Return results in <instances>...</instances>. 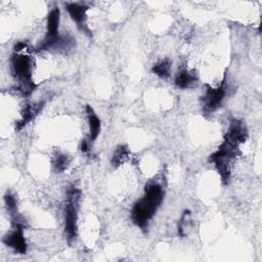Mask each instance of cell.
I'll use <instances>...</instances> for the list:
<instances>
[{"instance_id":"1","label":"cell","mask_w":262,"mask_h":262,"mask_svg":"<svg viewBox=\"0 0 262 262\" xmlns=\"http://www.w3.org/2000/svg\"><path fill=\"white\" fill-rule=\"evenodd\" d=\"M164 189L160 183L150 182L146 184L143 196L134 204L131 210V219L136 226L142 230L147 228L148 222L164 200Z\"/></svg>"},{"instance_id":"2","label":"cell","mask_w":262,"mask_h":262,"mask_svg":"<svg viewBox=\"0 0 262 262\" xmlns=\"http://www.w3.org/2000/svg\"><path fill=\"white\" fill-rule=\"evenodd\" d=\"M10 72L17 81L15 89L24 96H29L36 88L32 79V59L29 55L14 52L10 57Z\"/></svg>"},{"instance_id":"3","label":"cell","mask_w":262,"mask_h":262,"mask_svg":"<svg viewBox=\"0 0 262 262\" xmlns=\"http://www.w3.org/2000/svg\"><path fill=\"white\" fill-rule=\"evenodd\" d=\"M237 144L224 138L218 149L209 158V161L215 165V168L220 175L221 181L224 184H227L230 181L232 165L237 156Z\"/></svg>"},{"instance_id":"4","label":"cell","mask_w":262,"mask_h":262,"mask_svg":"<svg viewBox=\"0 0 262 262\" xmlns=\"http://www.w3.org/2000/svg\"><path fill=\"white\" fill-rule=\"evenodd\" d=\"M81 191L74 185L67 190L64 207V234L69 245H72L78 235V212L80 207Z\"/></svg>"},{"instance_id":"5","label":"cell","mask_w":262,"mask_h":262,"mask_svg":"<svg viewBox=\"0 0 262 262\" xmlns=\"http://www.w3.org/2000/svg\"><path fill=\"white\" fill-rule=\"evenodd\" d=\"M60 19V11L58 7L52 8L47 15L46 34L41 43L36 47V51H47L50 49H60L63 36L59 35L58 27Z\"/></svg>"},{"instance_id":"6","label":"cell","mask_w":262,"mask_h":262,"mask_svg":"<svg viewBox=\"0 0 262 262\" xmlns=\"http://www.w3.org/2000/svg\"><path fill=\"white\" fill-rule=\"evenodd\" d=\"M207 89L205 94L202 96V106L205 114H211L218 110L227 93V84H226V75H224V79L222 84L216 88L210 86L209 84L206 85Z\"/></svg>"},{"instance_id":"7","label":"cell","mask_w":262,"mask_h":262,"mask_svg":"<svg viewBox=\"0 0 262 262\" xmlns=\"http://www.w3.org/2000/svg\"><path fill=\"white\" fill-rule=\"evenodd\" d=\"M24 227H12V230L3 236L2 242L15 253L26 254L28 245L24 235Z\"/></svg>"},{"instance_id":"8","label":"cell","mask_w":262,"mask_h":262,"mask_svg":"<svg viewBox=\"0 0 262 262\" xmlns=\"http://www.w3.org/2000/svg\"><path fill=\"white\" fill-rule=\"evenodd\" d=\"M66 9L69 12L71 18L76 23L77 27L84 32L87 35H91V32L89 31L87 25H86V19H87V10L88 6L81 4V3H66Z\"/></svg>"},{"instance_id":"9","label":"cell","mask_w":262,"mask_h":262,"mask_svg":"<svg viewBox=\"0 0 262 262\" xmlns=\"http://www.w3.org/2000/svg\"><path fill=\"white\" fill-rule=\"evenodd\" d=\"M224 138L228 139L229 141L239 145L244 143L248 138V129L245 123L241 120L233 119L228 127L227 132L224 135Z\"/></svg>"},{"instance_id":"10","label":"cell","mask_w":262,"mask_h":262,"mask_svg":"<svg viewBox=\"0 0 262 262\" xmlns=\"http://www.w3.org/2000/svg\"><path fill=\"white\" fill-rule=\"evenodd\" d=\"M44 106V101H38L35 103H27L23 110L21 118L15 123V130L20 131L26 125L33 121L42 111Z\"/></svg>"},{"instance_id":"11","label":"cell","mask_w":262,"mask_h":262,"mask_svg":"<svg viewBox=\"0 0 262 262\" xmlns=\"http://www.w3.org/2000/svg\"><path fill=\"white\" fill-rule=\"evenodd\" d=\"M86 114H87L89 130H90L88 140L92 142L98 137V135L100 133L101 123H100V119L97 117L94 110L90 105H86Z\"/></svg>"},{"instance_id":"12","label":"cell","mask_w":262,"mask_h":262,"mask_svg":"<svg viewBox=\"0 0 262 262\" xmlns=\"http://www.w3.org/2000/svg\"><path fill=\"white\" fill-rule=\"evenodd\" d=\"M198 81L196 75L186 69L180 70L174 79L175 85L180 89H187L190 88L195 82Z\"/></svg>"},{"instance_id":"13","label":"cell","mask_w":262,"mask_h":262,"mask_svg":"<svg viewBox=\"0 0 262 262\" xmlns=\"http://www.w3.org/2000/svg\"><path fill=\"white\" fill-rule=\"evenodd\" d=\"M171 67H172V62L169 58H165L160 60L159 62H157L151 71L154 74H156L157 76H159L162 79H167L170 76L171 73Z\"/></svg>"},{"instance_id":"14","label":"cell","mask_w":262,"mask_h":262,"mask_svg":"<svg viewBox=\"0 0 262 262\" xmlns=\"http://www.w3.org/2000/svg\"><path fill=\"white\" fill-rule=\"evenodd\" d=\"M129 157V149L126 145H120L116 148V150L113 154L112 157V165L113 167L117 168L121 166L123 163L126 162V160Z\"/></svg>"},{"instance_id":"15","label":"cell","mask_w":262,"mask_h":262,"mask_svg":"<svg viewBox=\"0 0 262 262\" xmlns=\"http://www.w3.org/2000/svg\"><path fill=\"white\" fill-rule=\"evenodd\" d=\"M52 165H53V168H54L55 172L61 173L64 170H67V168L69 167L70 159L67 155L57 152L52 159Z\"/></svg>"},{"instance_id":"16","label":"cell","mask_w":262,"mask_h":262,"mask_svg":"<svg viewBox=\"0 0 262 262\" xmlns=\"http://www.w3.org/2000/svg\"><path fill=\"white\" fill-rule=\"evenodd\" d=\"M4 203H5V208L7 213L10 215V217L15 216L17 213V203L15 196L10 192L7 191L4 195Z\"/></svg>"},{"instance_id":"17","label":"cell","mask_w":262,"mask_h":262,"mask_svg":"<svg viewBox=\"0 0 262 262\" xmlns=\"http://www.w3.org/2000/svg\"><path fill=\"white\" fill-rule=\"evenodd\" d=\"M189 215H190V212L189 211H184L182 216H181V219L179 220V225H178V235L179 236H184L185 235V227L188 225V218H189Z\"/></svg>"},{"instance_id":"18","label":"cell","mask_w":262,"mask_h":262,"mask_svg":"<svg viewBox=\"0 0 262 262\" xmlns=\"http://www.w3.org/2000/svg\"><path fill=\"white\" fill-rule=\"evenodd\" d=\"M80 149L83 151V152H88L89 149H90V146H89V140L87 139H83L81 144H80Z\"/></svg>"}]
</instances>
